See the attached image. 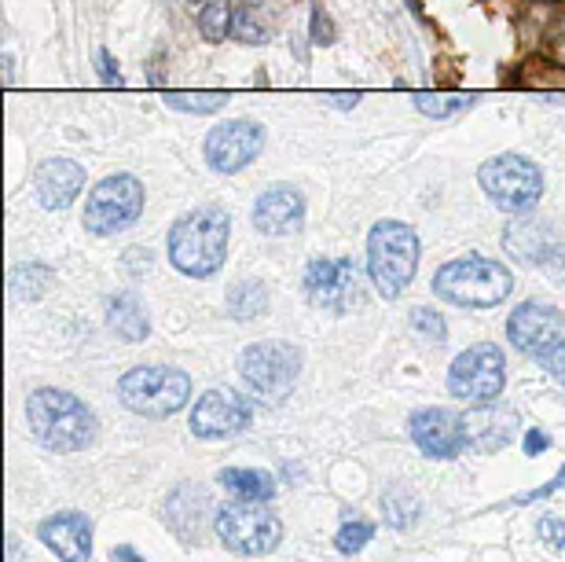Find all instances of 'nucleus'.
I'll list each match as a JSON object with an SVG mask.
<instances>
[{
	"label": "nucleus",
	"mask_w": 565,
	"mask_h": 562,
	"mask_svg": "<svg viewBox=\"0 0 565 562\" xmlns=\"http://www.w3.org/2000/svg\"><path fill=\"white\" fill-rule=\"evenodd\" d=\"M250 420H254V409L243 393L206 390L195 401V409H191V434L206 437V442H213V437H232V434L246 431Z\"/></svg>",
	"instance_id": "ddd939ff"
},
{
	"label": "nucleus",
	"mask_w": 565,
	"mask_h": 562,
	"mask_svg": "<svg viewBox=\"0 0 565 562\" xmlns=\"http://www.w3.org/2000/svg\"><path fill=\"white\" fill-rule=\"evenodd\" d=\"M540 364H544L547 372L555 375V379L562 382V386H565V342H558L555 350H547L544 357H540Z\"/></svg>",
	"instance_id": "72a5a7b5"
},
{
	"label": "nucleus",
	"mask_w": 565,
	"mask_h": 562,
	"mask_svg": "<svg viewBox=\"0 0 565 562\" xmlns=\"http://www.w3.org/2000/svg\"><path fill=\"white\" fill-rule=\"evenodd\" d=\"M412 328H415V335H423V339L434 342V346H445V339H448L445 317H440L437 309H429V306H415L412 309Z\"/></svg>",
	"instance_id": "c756f323"
},
{
	"label": "nucleus",
	"mask_w": 565,
	"mask_h": 562,
	"mask_svg": "<svg viewBox=\"0 0 565 562\" xmlns=\"http://www.w3.org/2000/svg\"><path fill=\"white\" fill-rule=\"evenodd\" d=\"M558 55H562V60H565V41H562V49H558Z\"/></svg>",
	"instance_id": "37998d69"
},
{
	"label": "nucleus",
	"mask_w": 565,
	"mask_h": 562,
	"mask_svg": "<svg viewBox=\"0 0 565 562\" xmlns=\"http://www.w3.org/2000/svg\"><path fill=\"white\" fill-rule=\"evenodd\" d=\"M412 442L434 459H451L467 445V420L448 409H419L408 420Z\"/></svg>",
	"instance_id": "2eb2a0df"
},
{
	"label": "nucleus",
	"mask_w": 565,
	"mask_h": 562,
	"mask_svg": "<svg viewBox=\"0 0 565 562\" xmlns=\"http://www.w3.org/2000/svg\"><path fill=\"white\" fill-rule=\"evenodd\" d=\"M419 235L404 221H379L367 235V276L382 298H401L419 273Z\"/></svg>",
	"instance_id": "20e7f679"
},
{
	"label": "nucleus",
	"mask_w": 565,
	"mask_h": 562,
	"mask_svg": "<svg viewBox=\"0 0 565 562\" xmlns=\"http://www.w3.org/2000/svg\"><path fill=\"white\" fill-rule=\"evenodd\" d=\"M547 273H551V284H558V287H565V246H558L555 254L547 257Z\"/></svg>",
	"instance_id": "e433bc0d"
},
{
	"label": "nucleus",
	"mask_w": 565,
	"mask_h": 562,
	"mask_svg": "<svg viewBox=\"0 0 565 562\" xmlns=\"http://www.w3.org/2000/svg\"><path fill=\"white\" fill-rule=\"evenodd\" d=\"M232 38L239 41V44H265L268 38H273V26H268L265 11L254 8V4L235 8V15H232Z\"/></svg>",
	"instance_id": "a878e982"
},
{
	"label": "nucleus",
	"mask_w": 565,
	"mask_h": 562,
	"mask_svg": "<svg viewBox=\"0 0 565 562\" xmlns=\"http://www.w3.org/2000/svg\"><path fill=\"white\" fill-rule=\"evenodd\" d=\"M507 382V361L503 350L492 342H478L462 350L448 368V390L451 397L470 404H495Z\"/></svg>",
	"instance_id": "1a4fd4ad"
},
{
	"label": "nucleus",
	"mask_w": 565,
	"mask_h": 562,
	"mask_svg": "<svg viewBox=\"0 0 565 562\" xmlns=\"http://www.w3.org/2000/svg\"><path fill=\"white\" fill-rule=\"evenodd\" d=\"M217 481L235 500H250V503L273 500V492H276V478L265 475V470H254V467H228V470H221Z\"/></svg>",
	"instance_id": "5701e85b"
},
{
	"label": "nucleus",
	"mask_w": 565,
	"mask_h": 562,
	"mask_svg": "<svg viewBox=\"0 0 565 562\" xmlns=\"http://www.w3.org/2000/svg\"><path fill=\"white\" fill-rule=\"evenodd\" d=\"M107 328L121 342H143L151 335V317H147L143 301L137 295H115L107 298Z\"/></svg>",
	"instance_id": "412c9836"
},
{
	"label": "nucleus",
	"mask_w": 565,
	"mask_h": 562,
	"mask_svg": "<svg viewBox=\"0 0 565 562\" xmlns=\"http://www.w3.org/2000/svg\"><path fill=\"white\" fill-rule=\"evenodd\" d=\"M85 181L88 177L74 159H44L33 173V195L44 210H66L85 191Z\"/></svg>",
	"instance_id": "f3484780"
},
{
	"label": "nucleus",
	"mask_w": 565,
	"mask_h": 562,
	"mask_svg": "<svg viewBox=\"0 0 565 562\" xmlns=\"http://www.w3.org/2000/svg\"><path fill=\"white\" fill-rule=\"evenodd\" d=\"M547 448V434L544 431H529V437H525V453L529 456H540Z\"/></svg>",
	"instance_id": "4c0bfd02"
},
{
	"label": "nucleus",
	"mask_w": 565,
	"mask_h": 562,
	"mask_svg": "<svg viewBox=\"0 0 565 562\" xmlns=\"http://www.w3.org/2000/svg\"><path fill=\"white\" fill-rule=\"evenodd\" d=\"M55 287V273L49 265L41 262H30V265H15L8 276V290H11V301H41L49 290Z\"/></svg>",
	"instance_id": "b1692460"
},
{
	"label": "nucleus",
	"mask_w": 565,
	"mask_h": 562,
	"mask_svg": "<svg viewBox=\"0 0 565 562\" xmlns=\"http://www.w3.org/2000/svg\"><path fill=\"white\" fill-rule=\"evenodd\" d=\"M462 420H467V445H473L478 453H500L518 434V415L511 409H500V404H478Z\"/></svg>",
	"instance_id": "aec40b11"
},
{
	"label": "nucleus",
	"mask_w": 565,
	"mask_h": 562,
	"mask_svg": "<svg viewBox=\"0 0 565 562\" xmlns=\"http://www.w3.org/2000/svg\"><path fill=\"white\" fill-rule=\"evenodd\" d=\"M115 562H143L132 548H115Z\"/></svg>",
	"instance_id": "ea45409f"
},
{
	"label": "nucleus",
	"mask_w": 565,
	"mask_h": 562,
	"mask_svg": "<svg viewBox=\"0 0 565 562\" xmlns=\"http://www.w3.org/2000/svg\"><path fill=\"white\" fill-rule=\"evenodd\" d=\"M11 66H15V60H11V52H4V82H11V77H15V71H11Z\"/></svg>",
	"instance_id": "79ce46f5"
},
{
	"label": "nucleus",
	"mask_w": 565,
	"mask_h": 562,
	"mask_svg": "<svg viewBox=\"0 0 565 562\" xmlns=\"http://www.w3.org/2000/svg\"><path fill=\"white\" fill-rule=\"evenodd\" d=\"M26 423H30V434L38 437L44 448H52V453H77V448H85L96 434L93 409H88L77 393L52 390V386L30 393Z\"/></svg>",
	"instance_id": "f03ea898"
},
{
	"label": "nucleus",
	"mask_w": 565,
	"mask_h": 562,
	"mask_svg": "<svg viewBox=\"0 0 565 562\" xmlns=\"http://www.w3.org/2000/svg\"><path fill=\"white\" fill-rule=\"evenodd\" d=\"M217 537L224 541V548L239 555H268L276 552L282 526L273 511H265L262 503H228L217 515Z\"/></svg>",
	"instance_id": "9d476101"
},
{
	"label": "nucleus",
	"mask_w": 565,
	"mask_h": 562,
	"mask_svg": "<svg viewBox=\"0 0 565 562\" xmlns=\"http://www.w3.org/2000/svg\"><path fill=\"white\" fill-rule=\"evenodd\" d=\"M415 107H419L426 118H451V115H462L467 107H473V99H448V96L419 93V96H415Z\"/></svg>",
	"instance_id": "7c9ffc66"
},
{
	"label": "nucleus",
	"mask_w": 565,
	"mask_h": 562,
	"mask_svg": "<svg viewBox=\"0 0 565 562\" xmlns=\"http://www.w3.org/2000/svg\"><path fill=\"white\" fill-rule=\"evenodd\" d=\"M118 397L129 412L147 415V420H169L188 404L191 397V379L180 368L169 364H147L132 368L129 375L118 382Z\"/></svg>",
	"instance_id": "39448f33"
},
{
	"label": "nucleus",
	"mask_w": 565,
	"mask_h": 562,
	"mask_svg": "<svg viewBox=\"0 0 565 562\" xmlns=\"http://www.w3.org/2000/svg\"><path fill=\"white\" fill-rule=\"evenodd\" d=\"M239 375L257 397L282 401L301 375V350H294L290 342H276V339L254 342L239 353Z\"/></svg>",
	"instance_id": "6e6552de"
},
{
	"label": "nucleus",
	"mask_w": 565,
	"mask_h": 562,
	"mask_svg": "<svg viewBox=\"0 0 565 562\" xmlns=\"http://www.w3.org/2000/svg\"><path fill=\"white\" fill-rule=\"evenodd\" d=\"M312 44H334V22L320 8V0H312Z\"/></svg>",
	"instance_id": "473e14b6"
},
{
	"label": "nucleus",
	"mask_w": 565,
	"mask_h": 562,
	"mask_svg": "<svg viewBox=\"0 0 565 562\" xmlns=\"http://www.w3.org/2000/svg\"><path fill=\"white\" fill-rule=\"evenodd\" d=\"M41 541L63 562H88L93 555V522L82 511H60L41 522Z\"/></svg>",
	"instance_id": "a211bd4d"
},
{
	"label": "nucleus",
	"mask_w": 565,
	"mask_h": 562,
	"mask_svg": "<svg viewBox=\"0 0 565 562\" xmlns=\"http://www.w3.org/2000/svg\"><path fill=\"white\" fill-rule=\"evenodd\" d=\"M507 335H511L514 350L544 357L558 342H565V312L547 306V301H525L507 320Z\"/></svg>",
	"instance_id": "4468645a"
},
{
	"label": "nucleus",
	"mask_w": 565,
	"mask_h": 562,
	"mask_svg": "<svg viewBox=\"0 0 565 562\" xmlns=\"http://www.w3.org/2000/svg\"><path fill=\"white\" fill-rule=\"evenodd\" d=\"M96 60H99V71H104V82H107V85H121V71H118L115 55H110L107 49H99V52H96Z\"/></svg>",
	"instance_id": "c9c22d12"
},
{
	"label": "nucleus",
	"mask_w": 565,
	"mask_h": 562,
	"mask_svg": "<svg viewBox=\"0 0 565 562\" xmlns=\"http://www.w3.org/2000/svg\"><path fill=\"white\" fill-rule=\"evenodd\" d=\"M166 104L173 110H184V115H217L221 107H228V96L224 93H169Z\"/></svg>",
	"instance_id": "c85d7f7f"
},
{
	"label": "nucleus",
	"mask_w": 565,
	"mask_h": 562,
	"mask_svg": "<svg viewBox=\"0 0 565 562\" xmlns=\"http://www.w3.org/2000/svg\"><path fill=\"white\" fill-rule=\"evenodd\" d=\"M478 184L484 188L492 206L507 213H533L536 202L544 199V173H540V166L514 151L484 159L478 170Z\"/></svg>",
	"instance_id": "423d86ee"
},
{
	"label": "nucleus",
	"mask_w": 565,
	"mask_h": 562,
	"mask_svg": "<svg viewBox=\"0 0 565 562\" xmlns=\"http://www.w3.org/2000/svg\"><path fill=\"white\" fill-rule=\"evenodd\" d=\"M169 503L180 511H169V526L184 537V541H199L202 533V522H206V515H202V508L210 503V497L195 486H180L173 497H169Z\"/></svg>",
	"instance_id": "4be33fe9"
},
{
	"label": "nucleus",
	"mask_w": 565,
	"mask_h": 562,
	"mask_svg": "<svg viewBox=\"0 0 565 562\" xmlns=\"http://www.w3.org/2000/svg\"><path fill=\"white\" fill-rule=\"evenodd\" d=\"M540 537H544V541H551V544L565 548V522H558L555 515H547V519L540 522Z\"/></svg>",
	"instance_id": "f704fd0d"
},
{
	"label": "nucleus",
	"mask_w": 565,
	"mask_h": 562,
	"mask_svg": "<svg viewBox=\"0 0 565 562\" xmlns=\"http://www.w3.org/2000/svg\"><path fill=\"white\" fill-rule=\"evenodd\" d=\"M228 240H232V218L221 206H199L173 221L166 235L169 265L180 276L206 279L217 276L221 265L228 262Z\"/></svg>",
	"instance_id": "f257e3e1"
},
{
	"label": "nucleus",
	"mask_w": 565,
	"mask_h": 562,
	"mask_svg": "<svg viewBox=\"0 0 565 562\" xmlns=\"http://www.w3.org/2000/svg\"><path fill=\"white\" fill-rule=\"evenodd\" d=\"M511 268L481 254L456 257V262L440 265L434 276V295L459 309H492L511 295Z\"/></svg>",
	"instance_id": "7ed1b4c3"
},
{
	"label": "nucleus",
	"mask_w": 565,
	"mask_h": 562,
	"mask_svg": "<svg viewBox=\"0 0 565 562\" xmlns=\"http://www.w3.org/2000/svg\"><path fill=\"white\" fill-rule=\"evenodd\" d=\"M503 246L522 265H547V257L558 251V235L544 218L522 213V218H514L503 229Z\"/></svg>",
	"instance_id": "6ab92c4d"
},
{
	"label": "nucleus",
	"mask_w": 565,
	"mask_h": 562,
	"mask_svg": "<svg viewBox=\"0 0 565 562\" xmlns=\"http://www.w3.org/2000/svg\"><path fill=\"white\" fill-rule=\"evenodd\" d=\"M262 148H265V126H257L254 118H235L210 129L206 144H202V155H206V166L213 173L232 177L243 173L246 166H254Z\"/></svg>",
	"instance_id": "9b49d317"
},
{
	"label": "nucleus",
	"mask_w": 565,
	"mask_h": 562,
	"mask_svg": "<svg viewBox=\"0 0 565 562\" xmlns=\"http://www.w3.org/2000/svg\"><path fill=\"white\" fill-rule=\"evenodd\" d=\"M301 287L312 306L327 312H349L360 301V276L353 257H316L305 265Z\"/></svg>",
	"instance_id": "f8f14e48"
},
{
	"label": "nucleus",
	"mask_w": 565,
	"mask_h": 562,
	"mask_svg": "<svg viewBox=\"0 0 565 562\" xmlns=\"http://www.w3.org/2000/svg\"><path fill=\"white\" fill-rule=\"evenodd\" d=\"M382 511H386L390 526H397V530H408L415 522V515H419V500L412 497V489H390L386 497H382Z\"/></svg>",
	"instance_id": "cd10ccee"
},
{
	"label": "nucleus",
	"mask_w": 565,
	"mask_h": 562,
	"mask_svg": "<svg viewBox=\"0 0 565 562\" xmlns=\"http://www.w3.org/2000/svg\"><path fill=\"white\" fill-rule=\"evenodd\" d=\"M8 562H19V537L8 533Z\"/></svg>",
	"instance_id": "a19ab883"
},
{
	"label": "nucleus",
	"mask_w": 565,
	"mask_h": 562,
	"mask_svg": "<svg viewBox=\"0 0 565 562\" xmlns=\"http://www.w3.org/2000/svg\"><path fill=\"white\" fill-rule=\"evenodd\" d=\"M232 4L228 0H206L199 11V30H202V38L206 41H224V38H232Z\"/></svg>",
	"instance_id": "bb28decb"
},
{
	"label": "nucleus",
	"mask_w": 565,
	"mask_h": 562,
	"mask_svg": "<svg viewBox=\"0 0 565 562\" xmlns=\"http://www.w3.org/2000/svg\"><path fill=\"white\" fill-rule=\"evenodd\" d=\"M356 93H334V96H327V104H334V107H342V110H349V107H356Z\"/></svg>",
	"instance_id": "58836bf2"
},
{
	"label": "nucleus",
	"mask_w": 565,
	"mask_h": 562,
	"mask_svg": "<svg viewBox=\"0 0 565 562\" xmlns=\"http://www.w3.org/2000/svg\"><path fill=\"white\" fill-rule=\"evenodd\" d=\"M268 309V287L257 276H246L239 284L228 287V317L254 320Z\"/></svg>",
	"instance_id": "393cba45"
},
{
	"label": "nucleus",
	"mask_w": 565,
	"mask_h": 562,
	"mask_svg": "<svg viewBox=\"0 0 565 562\" xmlns=\"http://www.w3.org/2000/svg\"><path fill=\"white\" fill-rule=\"evenodd\" d=\"M371 537H375V526L371 522H353V526H342V533L334 537V544H338V552H345V555H353L360 552Z\"/></svg>",
	"instance_id": "2f4dec72"
},
{
	"label": "nucleus",
	"mask_w": 565,
	"mask_h": 562,
	"mask_svg": "<svg viewBox=\"0 0 565 562\" xmlns=\"http://www.w3.org/2000/svg\"><path fill=\"white\" fill-rule=\"evenodd\" d=\"M147 191L132 173L104 177L85 202V229L93 235H118L129 232L140 221Z\"/></svg>",
	"instance_id": "0eeeda50"
},
{
	"label": "nucleus",
	"mask_w": 565,
	"mask_h": 562,
	"mask_svg": "<svg viewBox=\"0 0 565 562\" xmlns=\"http://www.w3.org/2000/svg\"><path fill=\"white\" fill-rule=\"evenodd\" d=\"M250 218L262 235H294L305 224V195L294 184H273L254 199Z\"/></svg>",
	"instance_id": "dca6fc26"
}]
</instances>
